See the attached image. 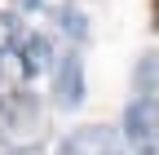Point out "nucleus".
I'll return each mask as SVG.
<instances>
[{"label": "nucleus", "mask_w": 159, "mask_h": 155, "mask_svg": "<svg viewBox=\"0 0 159 155\" xmlns=\"http://www.w3.org/2000/svg\"><path fill=\"white\" fill-rule=\"evenodd\" d=\"M44 133H49V115H44V102L31 89H5L0 93V146L9 155L40 151Z\"/></svg>", "instance_id": "obj_1"}, {"label": "nucleus", "mask_w": 159, "mask_h": 155, "mask_svg": "<svg viewBox=\"0 0 159 155\" xmlns=\"http://www.w3.org/2000/svg\"><path fill=\"white\" fill-rule=\"evenodd\" d=\"M84 62H80V53H62L53 62V102L62 106V111H75V106H84Z\"/></svg>", "instance_id": "obj_2"}, {"label": "nucleus", "mask_w": 159, "mask_h": 155, "mask_svg": "<svg viewBox=\"0 0 159 155\" xmlns=\"http://www.w3.org/2000/svg\"><path fill=\"white\" fill-rule=\"evenodd\" d=\"M124 138L133 146H155V138H159V98H133L124 106Z\"/></svg>", "instance_id": "obj_3"}, {"label": "nucleus", "mask_w": 159, "mask_h": 155, "mask_svg": "<svg viewBox=\"0 0 159 155\" xmlns=\"http://www.w3.org/2000/svg\"><path fill=\"white\" fill-rule=\"evenodd\" d=\"M62 155H115L111 151V129L106 124H84L62 138Z\"/></svg>", "instance_id": "obj_4"}, {"label": "nucleus", "mask_w": 159, "mask_h": 155, "mask_svg": "<svg viewBox=\"0 0 159 155\" xmlns=\"http://www.w3.org/2000/svg\"><path fill=\"white\" fill-rule=\"evenodd\" d=\"M53 62H57V58H53L49 35H27V40L18 45V71H22V80H31V75H40V71H49Z\"/></svg>", "instance_id": "obj_5"}, {"label": "nucleus", "mask_w": 159, "mask_h": 155, "mask_svg": "<svg viewBox=\"0 0 159 155\" xmlns=\"http://www.w3.org/2000/svg\"><path fill=\"white\" fill-rule=\"evenodd\" d=\"M133 93L137 98H159V49H146L133 62Z\"/></svg>", "instance_id": "obj_6"}, {"label": "nucleus", "mask_w": 159, "mask_h": 155, "mask_svg": "<svg viewBox=\"0 0 159 155\" xmlns=\"http://www.w3.org/2000/svg\"><path fill=\"white\" fill-rule=\"evenodd\" d=\"M27 40L22 31V18H18L13 9H0V53H18V45Z\"/></svg>", "instance_id": "obj_7"}, {"label": "nucleus", "mask_w": 159, "mask_h": 155, "mask_svg": "<svg viewBox=\"0 0 159 155\" xmlns=\"http://www.w3.org/2000/svg\"><path fill=\"white\" fill-rule=\"evenodd\" d=\"M57 22H62V31L71 35L75 45H84V40H89V13H84V9H66Z\"/></svg>", "instance_id": "obj_8"}, {"label": "nucleus", "mask_w": 159, "mask_h": 155, "mask_svg": "<svg viewBox=\"0 0 159 155\" xmlns=\"http://www.w3.org/2000/svg\"><path fill=\"white\" fill-rule=\"evenodd\" d=\"M22 9H35V13H53V18H62L66 9H75V0H18Z\"/></svg>", "instance_id": "obj_9"}, {"label": "nucleus", "mask_w": 159, "mask_h": 155, "mask_svg": "<svg viewBox=\"0 0 159 155\" xmlns=\"http://www.w3.org/2000/svg\"><path fill=\"white\" fill-rule=\"evenodd\" d=\"M150 31H159V0H150Z\"/></svg>", "instance_id": "obj_10"}, {"label": "nucleus", "mask_w": 159, "mask_h": 155, "mask_svg": "<svg viewBox=\"0 0 159 155\" xmlns=\"http://www.w3.org/2000/svg\"><path fill=\"white\" fill-rule=\"evenodd\" d=\"M137 155H159V146H142V151H137Z\"/></svg>", "instance_id": "obj_11"}, {"label": "nucleus", "mask_w": 159, "mask_h": 155, "mask_svg": "<svg viewBox=\"0 0 159 155\" xmlns=\"http://www.w3.org/2000/svg\"><path fill=\"white\" fill-rule=\"evenodd\" d=\"M0 155H9V151H0Z\"/></svg>", "instance_id": "obj_12"}]
</instances>
